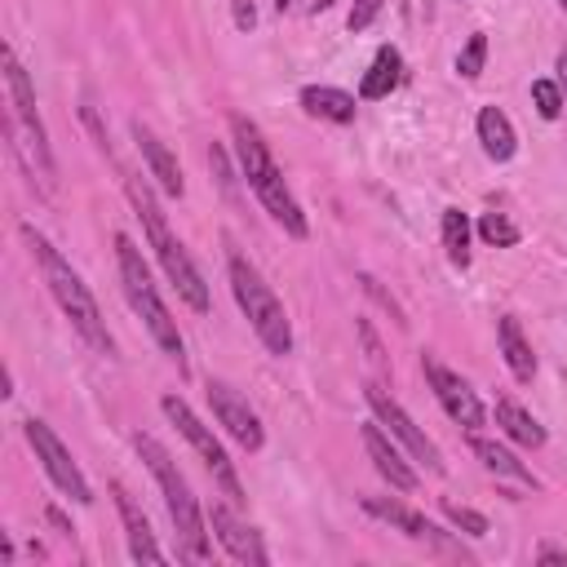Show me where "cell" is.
Listing matches in <instances>:
<instances>
[{"mask_svg": "<svg viewBox=\"0 0 567 567\" xmlns=\"http://www.w3.org/2000/svg\"><path fill=\"white\" fill-rule=\"evenodd\" d=\"M18 235H22V244L31 248V257L40 261V275H44V284H49V292H53V301L62 306V315L71 319V328L97 350V354H111V332H106V319H102V310H97V301H93V292L84 288V279L71 270V261L35 230V226H18Z\"/></svg>", "mask_w": 567, "mask_h": 567, "instance_id": "1", "label": "cell"}, {"mask_svg": "<svg viewBox=\"0 0 567 567\" xmlns=\"http://www.w3.org/2000/svg\"><path fill=\"white\" fill-rule=\"evenodd\" d=\"M4 93H9V120H4V133H9V146L13 155L22 159V168L31 173V182L40 177V186L49 190L53 182V151H49V137H44V124H40V111H35V89L18 62V53L4 44Z\"/></svg>", "mask_w": 567, "mask_h": 567, "instance_id": "2", "label": "cell"}, {"mask_svg": "<svg viewBox=\"0 0 567 567\" xmlns=\"http://www.w3.org/2000/svg\"><path fill=\"white\" fill-rule=\"evenodd\" d=\"M124 186H128V204L137 208V217H142V226H146V239H151V248H155V257H159L168 284L177 288V297H182L190 310L204 315V310H208V284H204L199 266L190 261V252L182 248V239L168 230V221H164V213H159L151 186H146L142 177H128Z\"/></svg>", "mask_w": 567, "mask_h": 567, "instance_id": "3", "label": "cell"}, {"mask_svg": "<svg viewBox=\"0 0 567 567\" xmlns=\"http://www.w3.org/2000/svg\"><path fill=\"white\" fill-rule=\"evenodd\" d=\"M115 261H120V284H124V297L128 306L142 315L146 332L155 337V346L177 363V377H186V346H182V332L168 315V306L159 301L155 284H151V270L142 261V248L128 239V235H115Z\"/></svg>", "mask_w": 567, "mask_h": 567, "instance_id": "4", "label": "cell"}, {"mask_svg": "<svg viewBox=\"0 0 567 567\" xmlns=\"http://www.w3.org/2000/svg\"><path fill=\"white\" fill-rule=\"evenodd\" d=\"M133 447H137V456L146 461V470L155 474V483H159V492H164V505H168V518H173V527H177L182 554H186L190 563H204V558H208V532H204V514H199V501L190 496L186 474L177 470V461H173L151 434H137Z\"/></svg>", "mask_w": 567, "mask_h": 567, "instance_id": "5", "label": "cell"}, {"mask_svg": "<svg viewBox=\"0 0 567 567\" xmlns=\"http://www.w3.org/2000/svg\"><path fill=\"white\" fill-rule=\"evenodd\" d=\"M230 292H235V301H239V310L248 315V323H252V332L261 337V346L270 350V354H288L292 350V323H288V315H284V306H279V297L270 292V284L257 275V266L252 261H244L239 252H230Z\"/></svg>", "mask_w": 567, "mask_h": 567, "instance_id": "6", "label": "cell"}, {"mask_svg": "<svg viewBox=\"0 0 567 567\" xmlns=\"http://www.w3.org/2000/svg\"><path fill=\"white\" fill-rule=\"evenodd\" d=\"M159 408H164V416H168V421L182 430V439H186V443L199 452V461L208 465V474L217 478V487H221V492H226L235 505H244V487H239V474H235V465H230L226 447H221V443L213 439V430H208V425H204V421H199V416L186 408V399L164 394V399H159Z\"/></svg>", "mask_w": 567, "mask_h": 567, "instance_id": "7", "label": "cell"}, {"mask_svg": "<svg viewBox=\"0 0 567 567\" xmlns=\"http://www.w3.org/2000/svg\"><path fill=\"white\" fill-rule=\"evenodd\" d=\"M22 434H27L31 452H35V461L44 465V474H49V478L71 496V501L89 505V501H93V487H89V478L80 474V465H75V456L66 452V443H62L44 421H35V416H27V421H22Z\"/></svg>", "mask_w": 567, "mask_h": 567, "instance_id": "8", "label": "cell"}, {"mask_svg": "<svg viewBox=\"0 0 567 567\" xmlns=\"http://www.w3.org/2000/svg\"><path fill=\"white\" fill-rule=\"evenodd\" d=\"M363 394H368V408L377 412V421H381V425H385V430H390V434L412 452V461H421L430 474H443V456H439V447L425 439V430H416V421H412V416H408V412H403V408H399V403H394L377 381H372Z\"/></svg>", "mask_w": 567, "mask_h": 567, "instance_id": "9", "label": "cell"}, {"mask_svg": "<svg viewBox=\"0 0 567 567\" xmlns=\"http://www.w3.org/2000/svg\"><path fill=\"white\" fill-rule=\"evenodd\" d=\"M421 372H425V381H430L434 399L443 403V412H447L456 425H465V430H478V425H483V403H478V394L470 390V381H465L461 372L443 368L434 354H425V359H421Z\"/></svg>", "mask_w": 567, "mask_h": 567, "instance_id": "10", "label": "cell"}, {"mask_svg": "<svg viewBox=\"0 0 567 567\" xmlns=\"http://www.w3.org/2000/svg\"><path fill=\"white\" fill-rule=\"evenodd\" d=\"M208 408H213V416L226 425V434H230L239 447L257 452V447L266 443L257 412L248 408V399H244L235 385H226V381H208Z\"/></svg>", "mask_w": 567, "mask_h": 567, "instance_id": "11", "label": "cell"}, {"mask_svg": "<svg viewBox=\"0 0 567 567\" xmlns=\"http://www.w3.org/2000/svg\"><path fill=\"white\" fill-rule=\"evenodd\" d=\"M208 523H213V536L221 540V549H226L235 563H252V567H266V563H270V554H266L261 536H257L248 523H239V518H235L226 505H217V501H213Z\"/></svg>", "mask_w": 567, "mask_h": 567, "instance_id": "12", "label": "cell"}, {"mask_svg": "<svg viewBox=\"0 0 567 567\" xmlns=\"http://www.w3.org/2000/svg\"><path fill=\"white\" fill-rule=\"evenodd\" d=\"M252 190H257V199L266 204V213H270L292 239H306V235H310V221H306L301 204L292 199V190H288V182H284V173H279V164H275L270 173H261V177L252 182Z\"/></svg>", "mask_w": 567, "mask_h": 567, "instance_id": "13", "label": "cell"}, {"mask_svg": "<svg viewBox=\"0 0 567 567\" xmlns=\"http://www.w3.org/2000/svg\"><path fill=\"white\" fill-rule=\"evenodd\" d=\"M363 452H368V461L377 465V474L394 487V492H416V470L403 461V452L385 439V430H381V421H372V425H363Z\"/></svg>", "mask_w": 567, "mask_h": 567, "instance_id": "14", "label": "cell"}, {"mask_svg": "<svg viewBox=\"0 0 567 567\" xmlns=\"http://www.w3.org/2000/svg\"><path fill=\"white\" fill-rule=\"evenodd\" d=\"M363 509L368 514H377V518H385L390 527H399L403 536H412V540H421V545H434V549H452V540L425 518V514H416V509H408V505H399V501H385V496H363Z\"/></svg>", "mask_w": 567, "mask_h": 567, "instance_id": "15", "label": "cell"}, {"mask_svg": "<svg viewBox=\"0 0 567 567\" xmlns=\"http://www.w3.org/2000/svg\"><path fill=\"white\" fill-rule=\"evenodd\" d=\"M111 496H115V509H120V523H124V536H128V554L137 558V563H168V554L155 545V532H151V523H146V514L137 509V501L120 487V483H111Z\"/></svg>", "mask_w": 567, "mask_h": 567, "instance_id": "16", "label": "cell"}, {"mask_svg": "<svg viewBox=\"0 0 567 567\" xmlns=\"http://www.w3.org/2000/svg\"><path fill=\"white\" fill-rule=\"evenodd\" d=\"M133 142H137V151H142V159H146V168H151V177H155V186L164 190V195H182V168H177V155L142 124V120H133Z\"/></svg>", "mask_w": 567, "mask_h": 567, "instance_id": "17", "label": "cell"}, {"mask_svg": "<svg viewBox=\"0 0 567 567\" xmlns=\"http://www.w3.org/2000/svg\"><path fill=\"white\" fill-rule=\"evenodd\" d=\"M301 106H306V115H315V120H332V124H350L354 120V93H346V89H332V84H306L301 89Z\"/></svg>", "mask_w": 567, "mask_h": 567, "instance_id": "18", "label": "cell"}, {"mask_svg": "<svg viewBox=\"0 0 567 567\" xmlns=\"http://www.w3.org/2000/svg\"><path fill=\"white\" fill-rule=\"evenodd\" d=\"M478 142H483V151H487V159H496V164H505L514 151H518V137H514V124H509V115L501 111V106H483L478 111Z\"/></svg>", "mask_w": 567, "mask_h": 567, "instance_id": "19", "label": "cell"}, {"mask_svg": "<svg viewBox=\"0 0 567 567\" xmlns=\"http://www.w3.org/2000/svg\"><path fill=\"white\" fill-rule=\"evenodd\" d=\"M496 341H501V354H505L514 381H532V377H536V354H532V346H527L518 319H509V315L496 319Z\"/></svg>", "mask_w": 567, "mask_h": 567, "instance_id": "20", "label": "cell"}, {"mask_svg": "<svg viewBox=\"0 0 567 567\" xmlns=\"http://www.w3.org/2000/svg\"><path fill=\"white\" fill-rule=\"evenodd\" d=\"M403 80V58H399V49H377V58H372V66L363 71V80H359V97H368V102H377V97H385L394 84Z\"/></svg>", "mask_w": 567, "mask_h": 567, "instance_id": "21", "label": "cell"}, {"mask_svg": "<svg viewBox=\"0 0 567 567\" xmlns=\"http://www.w3.org/2000/svg\"><path fill=\"white\" fill-rule=\"evenodd\" d=\"M470 447H474V456L483 461V470H492L496 478H509V483H518V487H536V478L523 470V461H518L509 447H501V443H492V439H474Z\"/></svg>", "mask_w": 567, "mask_h": 567, "instance_id": "22", "label": "cell"}, {"mask_svg": "<svg viewBox=\"0 0 567 567\" xmlns=\"http://www.w3.org/2000/svg\"><path fill=\"white\" fill-rule=\"evenodd\" d=\"M496 425H501L514 443H523V447H540V443H545V430L536 425V416H532L527 408H518L514 399H496Z\"/></svg>", "mask_w": 567, "mask_h": 567, "instance_id": "23", "label": "cell"}, {"mask_svg": "<svg viewBox=\"0 0 567 567\" xmlns=\"http://www.w3.org/2000/svg\"><path fill=\"white\" fill-rule=\"evenodd\" d=\"M443 248L452 266H470V217L461 208H443Z\"/></svg>", "mask_w": 567, "mask_h": 567, "instance_id": "24", "label": "cell"}, {"mask_svg": "<svg viewBox=\"0 0 567 567\" xmlns=\"http://www.w3.org/2000/svg\"><path fill=\"white\" fill-rule=\"evenodd\" d=\"M478 235H483V244H492V248L518 244V226H514L505 213H483V217H478Z\"/></svg>", "mask_w": 567, "mask_h": 567, "instance_id": "25", "label": "cell"}, {"mask_svg": "<svg viewBox=\"0 0 567 567\" xmlns=\"http://www.w3.org/2000/svg\"><path fill=\"white\" fill-rule=\"evenodd\" d=\"M483 62H487V35L474 31V35L461 44V53H456V71H461L465 80H474V75L483 71Z\"/></svg>", "mask_w": 567, "mask_h": 567, "instance_id": "26", "label": "cell"}, {"mask_svg": "<svg viewBox=\"0 0 567 567\" xmlns=\"http://www.w3.org/2000/svg\"><path fill=\"white\" fill-rule=\"evenodd\" d=\"M532 102H536V111H540L545 120H558L567 97H563L558 80H532Z\"/></svg>", "mask_w": 567, "mask_h": 567, "instance_id": "27", "label": "cell"}, {"mask_svg": "<svg viewBox=\"0 0 567 567\" xmlns=\"http://www.w3.org/2000/svg\"><path fill=\"white\" fill-rule=\"evenodd\" d=\"M443 514H447V523H452V527H461L465 536H487V518H483L478 509L456 505V501H443Z\"/></svg>", "mask_w": 567, "mask_h": 567, "instance_id": "28", "label": "cell"}, {"mask_svg": "<svg viewBox=\"0 0 567 567\" xmlns=\"http://www.w3.org/2000/svg\"><path fill=\"white\" fill-rule=\"evenodd\" d=\"M208 164H213V177H217V186L235 199V173H230V159H226V151L221 146H208Z\"/></svg>", "mask_w": 567, "mask_h": 567, "instance_id": "29", "label": "cell"}, {"mask_svg": "<svg viewBox=\"0 0 567 567\" xmlns=\"http://www.w3.org/2000/svg\"><path fill=\"white\" fill-rule=\"evenodd\" d=\"M381 4H385V0H354V9H350V18H346V27H350V31L372 27V18L381 13Z\"/></svg>", "mask_w": 567, "mask_h": 567, "instance_id": "30", "label": "cell"}, {"mask_svg": "<svg viewBox=\"0 0 567 567\" xmlns=\"http://www.w3.org/2000/svg\"><path fill=\"white\" fill-rule=\"evenodd\" d=\"M359 284H363V292H368V297H377V301H381V306H385V310H390L399 323H408V319H403V310H399V301H394V297H390V292H385V288H381L372 275H359Z\"/></svg>", "mask_w": 567, "mask_h": 567, "instance_id": "31", "label": "cell"}, {"mask_svg": "<svg viewBox=\"0 0 567 567\" xmlns=\"http://www.w3.org/2000/svg\"><path fill=\"white\" fill-rule=\"evenodd\" d=\"M359 337H363L368 359H372L377 368H385V350H381V341H377V332H372V323H368V319H359Z\"/></svg>", "mask_w": 567, "mask_h": 567, "instance_id": "32", "label": "cell"}, {"mask_svg": "<svg viewBox=\"0 0 567 567\" xmlns=\"http://www.w3.org/2000/svg\"><path fill=\"white\" fill-rule=\"evenodd\" d=\"M230 13H235V27H239V31H248V27L257 22V9H252V0H230Z\"/></svg>", "mask_w": 567, "mask_h": 567, "instance_id": "33", "label": "cell"}, {"mask_svg": "<svg viewBox=\"0 0 567 567\" xmlns=\"http://www.w3.org/2000/svg\"><path fill=\"white\" fill-rule=\"evenodd\" d=\"M44 518H49V523H53L58 532H66V536H71V523L62 518V509H53V505H49V509H44Z\"/></svg>", "mask_w": 567, "mask_h": 567, "instance_id": "34", "label": "cell"}, {"mask_svg": "<svg viewBox=\"0 0 567 567\" xmlns=\"http://www.w3.org/2000/svg\"><path fill=\"white\" fill-rule=\"evenodd\" d=\"M536 558H540V563H567V549H554V545H545Z\"/></svg>", "mask_w": 567, "mask_h": 567, "instance_id": "35", "label": "cell"}, {"mask_svg": "<svg viewBox=\"0 0 567 567\" xmlns=\"http://www.w3.org/2000/svg\"><path fill=\"white\" fill-rule=\"evenodd\" d=\"M558 89H563V97H567V44H563V53H558Z\"/></svg>", "mask_w": 567, "mask_h": 567, "instance_id": "36", "label": "cell"}, {"mask_svg": "<svg viewBox=\"0 0 567 567\" xmlns=\"http://www.w3.org/2000/svg\"><path fill=\"white\" fill-rule=\"evenodd\" d=\"M328 4H332V0H310V9H315V13H323Z\"/></svg>", "mask_w": 567, "mask_h": 567, "instance_id": "37", "label": "cell"}, {"mask_svg": "<svg viewBox=\"0 0 567 567\" xmlns=\"http://www.w3.org/2000/svg\"><path fill=\"white\" fill-rule=\"evenodd\" d=\"M288 4H292V0H275V9H288Z\"/></svg>", "mask_w": 567, "mask_h": 567, "instance_id": "38", "label": "cell"}, {"mask_svg": "<svg viewBox=\"0 0 567 567\" xmlns=\"http://www.w3.org/2000/svg\"><path fill=\"white\" fill-rule=\"evenodd\" d=\"M558 4H563V9H567V0H558Z\"/></svg>", "mask_w": 567, "mask_h": 567, "instance_id": "39", "label": "cell"}]
</instances>
